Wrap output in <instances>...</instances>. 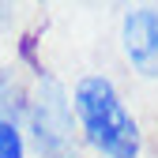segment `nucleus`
<instances>
[{"instance_id": "f257e3e1", "label": "nucleus", "mask_w": 158, "mask_h": 158, "mask_svg": "<svg viewBox=\"0 0 158 158\" xmlns=\"http://www.w3.org/2000/svg\"><path fill=\"white\" fill-rule=\"evenodd\" d=\"M72 113L83 139L102 158H139L143 132L109 75H83L72 90Z\"/></svg>"}, {"instance_id": "f03ea898", "label": "nucleus", "mask_w": 158, "mask_h": 158, "mask_svg": "<svg viewBox=\"0 0 158 158\" xmlns=\"http://www.w3.org/2000/svg\"><path fill=\"white\" fill-rule=\"evenodd\" d=\"M30 128H34V143L42 154L68 158L72 132H75V113H72V98L60 90L56 79H42L38 98L30 102Z\"/></svg>"}, {"instance_id": "7ed1b4c3", "label": "nucleus", "mask_w": 158, "mask_h": 158, "mask_svg": "<svg viewBox=\"0 0 158 158\" xmlns=\"http://www.w3.org/2000/svg\"><path fill=\"white\" fill-rule=\"evenodd\" d=\"M121 49L139 79H158V8H132L121 19Z\"/></svg>"}, {"instance_id": "20e7f679", "label": "nucleus", "mask_w": 158, "mask_h": 158, "mask_svg": "<svg viewBox=\"0 0 158 158\" xmlns=\"http://www.w3.org/2000/svg\"><path fill=\"white\" fill-rule=\"evenodd\" d=\"M0 158H27V139L15 117H0Z\"/></svg>"}, {"instance_id": "39448f33", "label": "nucleus", "mask_w": 158, "mask_h": 158, "mask_svg": "<svg viewBox=\"0 0 158 158\" xmlns=\"http://www.w3.org/2000/svg\"><path fill=\"white\" fill-rule=\"evenodd\" d=\"M68 158H75V154H68Z\"/></svg>"}]
</instances>
